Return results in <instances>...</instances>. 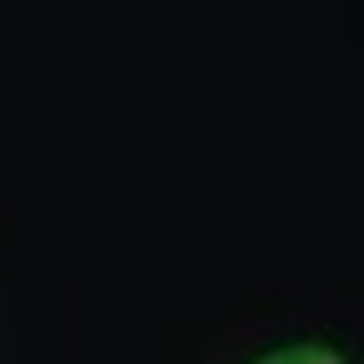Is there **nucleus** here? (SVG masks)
I'll return each instance as SVG.
<instances>
[{
    "instance_id": "obj_1",
    "label": "nucleus",
    "mask_w": 364,
    "mask_h": 364,
    "mask_svg": "<svg viewBox=\"0 0 364 364\" xmlns=\"http://www.w3.org/2000/svg\"><path fill=\"white\" fill-rule=\"evenodd\" d=\"M253 364H344V354L329 349V344H284V349H273Z\"/></svg>"
}]
</instances>
